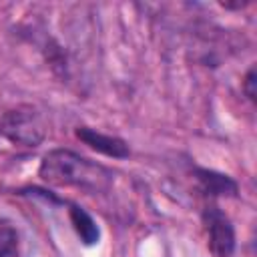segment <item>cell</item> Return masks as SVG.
Instances as JSON below:
<instances>
[{
	"label": "cell",
	"instance_id": "cell-3",
	"mask_svg": "<svg viewBox=\"0 0 257 257\" xmlns=\"http://www.w3.org/2000/svg\"><path fill=\"white\" fill-rule=\"evenodd\" d=\"M205 225L209 233V247L215 257H231L235 251V229L227 215L217 207L205 211Z\"/></svg>",
	"mask_w": 257,
	"mask_h": 257
},
{
	"label": "cell",
	"instance_id": "cell-2",
	"mask_svg": "<svg viewBox=\"0 0 257 257\" xmlns=\"http://www.w3.org/2000/svg\"><path fill=\"white\" fill-rule=\"evenodd\" d=\"M0 133L24 147H38L44 139V122L36 108L32 106H18L8 110L0 120Z\"/></svg>",
	"mask_w": 257,
	"mask_h": 257
},
{
	"label": "cell",
	"instance_id": "cell-8",
	"mask_svg": "<svg viewBox=\"0 0 257 257\" xmlns=\"http://www.w3.org/2000/svg\"><path fill=\"white\" fill-rule=\"evenodd\" d=\"M243 88H245V94L249 100H255V68H251L245 76V82H243Z\"/></svg>",
	"mask_w": 257,
	"mask_h": 257
},
{
	"label": "cell",
	"instance_id": "cell-4",
	"mask_svg": "<svg viewBox=\"0 0 257 257\" xmlns=\"http://www.w3.org/2000/svg\"><path fill=\"white\" fill-rule=\"evenodd\" d=\"M76 137L88 145L90 149L106 155V157H114V159H124L128 157V147L122 139L118 137H112V135H102V133H96L92 128H86V126H80L76 128Z\"/></svg>",
	"mask_w": 257,
	"mask_h": 257
},
{
	"label": "cell",
	"instance_id": "cell-5",
	"mask_svg": "<svg viewBox=\"0 0 257 257\" xmlns=\"http://www.w3.org/2000/svg\"><path fill=\"white\" fill-rule=\"evenodd\" d=\"M199 175V181L203 185V189L211 195H229V197H235L237 195V183L233 179H229L227 175H219L215 171H197Z\"/></svg>",
	"mask_w": 257,
	"mask_h": 257
},
{
	"label": "cell",
	"instance_id": "cell-1",
	"mask_svg": "<svg viewBox=\"0 0 257 257\" xmlns=\"http://www.w3.org/2000/svg\"><path fill=\"white\" fill-rule=\"evenodd\" d=\"M38 175L54 187H76L90 193H102L112 183V173L102 165L80 157L68 149H54L44 155Z\"/></svg>",
	"mask_w": 257,
	"mask_h": 257
},
{
	"label": "cell",
	"instance_id": "cell-6",
	"mask_svg": "<svg viewBox=\"0 0 257 257\" xmlns=\"http://www.w3.org/2000/svg\"><path fill=\"white\" fill-rule=\"evenodd\" d=\"M68 213H70V219H72V225H74L78 237H80L86 245L96 243V241H98V227H96V223L92 221V217H90L86 211H82L80 207H76V205H72Z\"/></svg>",
	"mask_w": 257,
	"mask_h": 257
},
{
	"label": "cell",
	"instance_id": "cell-7",
	"mask_svg": "<svg viewBox=\"0 0 257 257\" xmlns=\"http://www.w3.org/2000/svg\"><path fill=\"white\" fill-rule=\"evenodd\" d=\"M16 249H18V231L6 217H0V257H14Z\"/></svg>",
	"mask_w": 257,
	"mask_h": 257
}]
</instances>
